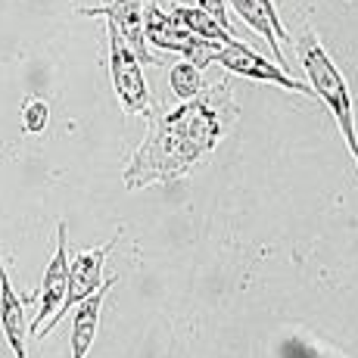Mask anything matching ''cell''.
Here are the masks:
<instances>
[{"mask_svg":"<svg viewBox=\"0 0 358 358\" xmlns=\"http://www.w3.org/2000/svg\"><path fill=\"white\" fill-rule=\"evenodd\" d=\"M215 63L224 66L234 75H243V78H252V81H265V85H278V87H284V91H290V94H302V97L318 100V94H315L312 85L296 81L280 63H271L268 57H262V53H256L252 47H246L243 41H237V38L218 47Z\"/></svg>","mask_w":358,"mask_h":358,"instance_id":"obj_5","label":"cell"},{"mask_svg":"<svg viewBox=\"0 0 358 358\" xmlns=\"http://www.w3.org/2000/svg\"><path fill=\"white\" fill-rule=\"evenodd\" d=\"M171 13H175V16L181 19V22L187 25L194 34H199V38L218 41V44H228V41H234V31L228 29V25H222L215 16H212V13H206L203 6L175 3V6H171Z\"/></svg>","mask_w":358,"mask_h":358,"instance_id":"obj_12","label":"cell"},{"mask_svg":"<svg viewBox=\"0 0 358 358\" xmlns=\"http://www.w3.org/2000/svg\"><path fill=\"white\" fill-rule=\"evenodd\" d=\"M109 31V78H113V91L122 103L125 115H150L153 113V94L143 78V59L137 57V50L125 41V34L115 29L113 22H106Z\"/></svg>","mask_w":358,"mask_h":358,"instance_id":"obj_3","label":"cell"},{"mask_svg":"<svg viewBox=\"0 0 358 358\" xmlns=\"http://www.w3.org/2000/svg\"><path fill=\"white\" fill-rule=\"evenodd\" d=\"M296 53H299V63H302V72H306L308 85L315 87L318 100L330 109V115H334L336 128H340L343 141H346V147H349V156L355 159V169H358L355 109H352V94H349L346 78H343V72L336 69L334 59H330V53L324 50V44L318 41L315 31H306L296 41Z\"/></svg>","mask_w":358,"mask_h":358,"instance_id":"obj_2","label":"cell"},{"mask_svg":"<svg viewBox=\"0 0 358 358\" xmlns=\"http://www.w3.org/2000/svg\"><path fill=\"white\" fill-rule=\"evenodd\" d=\"M265 3H268V6H271V10H274V0H265ZM274 13H278V10H274Z\"/></svg>","mask_w":358,"mask_h":358,"instance_id":"obj_16","label":"cell"},{"mask_svg":"<svg viewBox=\"0 0 358 358\" xmlns=\"http://www.w3.org/2000/svg\"><path fill=\"white\" fill-rule=\"evenodd\" d=\"M0 327H3L13 355H16V358H29L31 321L25 318V296H19L16 290H13L3 259H0Z\"/></svg>","mask_w":358,"mask_h":358,"instance_id":"obj_9","label":"cell"},{"mask_svg":"<svg viewBox=\"0 0 358 358\" xmlns=\"http://www.w3.org/2000/svg\"><path fill=\"white\" fill-rule=\"evenodd\" d=\"M169 85H171V94L178 100H194L196 94L206 91V81H203V69L194 66L190 59H181L169 69Z\"/></svg>","mask_w":358,"mask_h":358,"instance_id":"obj_13","label":"cell"},{"mask_svg":"<svg viewBox=\"0 0 358 358\" xmlns=\"http://www.w3.org/2000/svg\"><path fill=\"white\" fill-rule=\"evenodd\" d=\"M194 3H196V6H203L206 13H212V16H215L218 22L228 25V29H231V22H228V6H224V0H194ZM231 31H234V29H231Z\"/></svg>","mask_w":358,"mask_h":358,"instance_id":"obj_15","label":"cell"},{"mask_svg":"<svg viewBox=\"0 0 358 358\" xmlns=\"http://www.w3.org/2000/svg\"><path fill=\"white\" fill-rule=\"evenodd\" d=\"M22 131L25 134H44L50 125V103L44 97H29L22 103Z\"/></svg>","mask_w":358,"mask_h":358,"instance_id":"obj_14","label":"cell"},{"mask_svg":"<svg viewBox=\"0 0 358 358\" xmlns=\"http://www.w3.org/2000/svg\"><path fill=\"white\" fill-rule=\"evenodd\" d=\"M143 25H147V41L159 50H171V53H181L184 59H190L194 66L206 69L209 63H215L218 57V41L209 38H199L175 16V13H165L159 3H150L147 13H143Z\"/></svg>","mask_w":358,"mask_h":358,"instance_id":"obj_4","label":"cell"},{"mask_svg":"<svg viewBox=\"0 0 358 358\" xmlns=\"http://www.w3.org/2000/svg\"><path fill=\"white\" fill-rule=\"evenodd\" d=\"M113 284H119V278H109L97 293L87 296L85 302H78V306H75V318H72V358H87V352H91L94 340H97V330H100L103 299H106V290Z\"/></svg>","mask_w":358,"mask_h":358,"instance_id":"obj_11","label":"cell"},{"mask_svg":"<svg viewBox=\"0 0 358 358\" xmlns=\"http://www.w3.org/2000/svg\"><path fill=\"white\" fill-rule=\"evenodd\" d=\"M150 131L125 165V187L143 190L150 184H171L190 175L237 125L240 109L228 81L206 85L194 100L169 113H150Z\"/></svg>","mask_w":358,"mask_h":358,"instance_id":"obj_1","label":"cell"},{"mask_svg":"<svg viewBox=\"0 0 358 358\" xmlns=\"http://www.w3.org/2000/svg\"><path fill=\"white\" fill-rule=\"evenodd\" d=\"M81 16H103L106 22H113L115 29L125 34V41L137 50V57L147 66H162L159 57L150 53L147 41V25H143V0H103L100 6H81Z\"/></svg>","mask_w":358,"mask_h":358,"instance_id":"obj_8","label":"cell"},{"mask_svg":"<svg viewBox=\"0 0 358 358\" xmlns=\"http://www.w3.org/2000/svg\"><path fill=\"white\" fill-rule=\"evenodd\" d=\"M69 274H72V262H69V240H66V222L57 224V252H53L50 265L44 271V284H41V293L38 302V315L31 318V336L41 334V327L53 318V315L63 308L66 296H69Z\"/></svg>","mask_w":358,"mask_h":358,"instance_id":"obj_7","label":"cell"},{"mask_svg":"<svg viewBox=\"0 0 358 358\" xmlns=\"http://www.w3.org/2000/svg\"><path fill=\"white\" fill-rule=\"evenodd\" d=\"M231 6L252 31L268 41V47H271V53H274V63H280L287 69V57H284V50H280V44L290 41V34H287L278 13H274L265 0H231Z\"/></svg>","mask_w":358,"mask_h":358,"instance_id":"obj_10","label":"cell"},{"mask_svg":"<svg viewBox=\"0 0 358 358\" xmlns=\"http://www.w3.org/2000/svg\"><path fill=\"white\" fill-rule=\"evenodd\" d=\"M113 243H115V240H106L103 246H91V250H78V252H75L72 274H69V296H66L63 308H59V312L53 315L44 327H41V334L34 336V340H44V336L69 315V308H75L78 302H85L87 296H94L103 284H106V280H103V265H106V256H109V250H113Z\"/></svg>","mask_w":358,"mask_h":358,"instance_id":"obj_6","label":"cell"}]
</instances>
